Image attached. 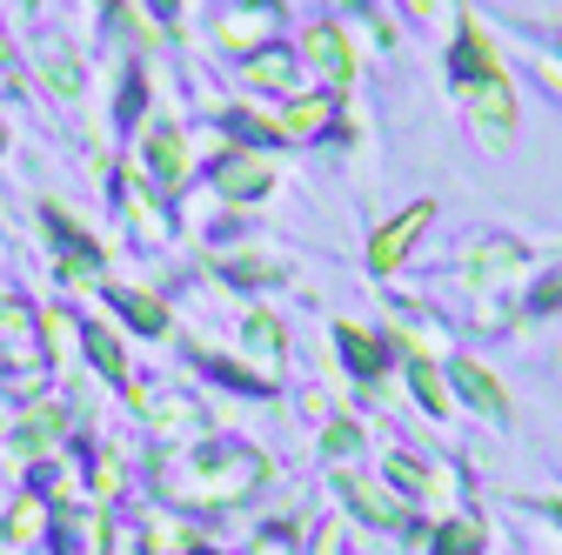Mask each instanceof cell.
Listing matches in <instances>:
<instances>
[{
  "label": "cell",
  "instance_id": "obj_2",
  "mask_svg": "<svg viewBox=\"0 0 562 555\" xmlns=\"http://www.w3.org/2000/svg\"><path fill=\"white\" fill-rule=\"evenodd\" d=\"M462 388H469V395H475V401H482L488 415H496V408H503V388H496V382H488L482 369H462Z\"/></svg>",
  "mask_w": 562,
  "mask_h": 555
},
{
  "label": "cell",
  "instance_id": "obj_4",
  "mask_svg": "<svg viewBox=\"0 0 562 555\" xmlns=\"http://www.w3.org/2000/svg\"><path fill=\"white\" fill-rule=\"evenodd\" d=\"M469 548H475V529H449L442 535V555H469Z\"/></svg>",
  "mask_w": 562,
  "mask_h": 555
},
{
  "label": "cell",
  "instance_id": "obj_3",
  "mask_svg": "<svg viewBox=\"0 0 562 555\" xmlns=\"http://www.w3.org/2000/svg\"><path fill=\"white\" fill-rule=\"evenodd\" d=\"M88 349H94V362H101L108 375H121V349H114V335H108V328H94V335H88Z\"/></svg>",
  "mask_w": 562,
  "mask_h": 555
},
{
  "label": "cell",
  "instance_id": "obj_1",
  "mask_svg": "<svg viewBox=\"0 0 562 555\" xmlns=\"http://www.w3.org/2000/svg\"><path fill=\"white\" fill-rule=\"evenodd\" d=\"M422 228V215H408V222H395L389 235H382V248H375V268H395V254H402V241Z\"/></svg>",
  "mask_w": 562,
  "mask_h": 555
}]
</instances>
